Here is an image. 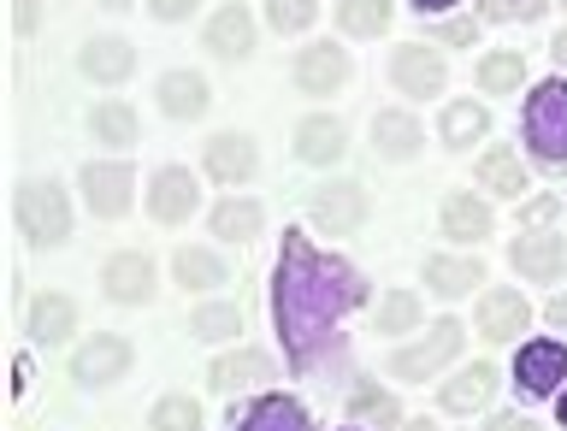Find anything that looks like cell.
I'll list each match as a JSON object with an SVG mask.
<instances>
[{
    "label": "cell",
    "instance_id": "obj_1",
    "mask_svg": "<svg viewBox=\"0 0 567 431\" xmlns=\"http://www.w3.org/2000/svg\"><path fill=\"white\" fill-rule=\"evenodd\" d=\"M367 308V278L343 255H326L308 243V230H284L278 266H272V326L284 337V361L301 379L343 361V337L337 326Z\"/></svg>",
    "mask_w": 567,
    "mask_h": 431
},
{
    "label": "cell",
    "instance_id": "obj_2",
    "mask_svg": "<svg viewBox=\"0 0 567 431\" xmlns=\"http://www.w3.org/2000/svg\"><path fill=\"white\" fill-rule=\"evenodd\" d=\"M12 219L30 248H65L71 243V195L60 177H24L12 189Z\"/></svg>",
    "mask_w": 567,
    "mask_h": 431
},
{
    "label": "cell",
    "instance_id": "obj_3",
    "mask_svg": "<svg viewBox=\"0 0 567 431\" xmlns=\"http://www.w3.org/2000/svg\"><path fill=\"white\" fill-rule=\"evenodd\" d=\"M520 136L544 166H567V71L532 83L526 113H520Z\"/></svg>",
    "mask_w": 567,
    "mask_h": 431
},
{
    "label": "cell",
    "instance_id": "obj_4",
    "mask_svg": "<svg viewBox=\"0 0 567 431\" xmlns=\"http://www.w3.org/2000/svg\"><path fill=\"white\" fill-rule=\"evenodd\" d=\"M461 343H467V326H461L455 314H443V319H432V326L414 337V343L390 349L384 372H390V379H402V384H425V379H437V372L455 361Z\"/></svg>",
    "mask_w": 567,
    "mask_h": 431
},
{
    "label": "cell",
    "instance_id": "obj_5",
    "mask_svg": "<svg viewBox=\"0 0 567 431\" xmlns=\"http://www.w3.org/2000/svg\"><path fill=\"white\" fill-rule=\"evenodd\" d=\"M367 213H372L367 184H354V177H326L319 189H308V219L326 237H354L367 225Z\"/></svg>",
    "mask_w": 567,
    "mask_h": 431
},
{
    "label": "cell",
    "instance_id": "obj_6",
    "mask_svg": "<svg viewBox=\"0 0 567 431\" xmlns=\"http://www.w3.org/2000/svg\"><path fill=\"white\" fill-rule=\"evenodd\" d=\"M131 367H136V349H131V337H118V331H95L71 349V384H83V390L118 384Z\"/></svg>",
    "mask_w": 567,
    "mask_h": 431
},
{
    "label": "cell",
    "instance_id": "obj_7",
    "mask_svg": "<svg viewBox=\"0 0 567 431\" xmlns=\"http://www.w3.org/2000/svg\"><path fill=\"white\" fill-rule=\"evenodd\" d=\"M561 384H567V343L561 337H532V343H520V355H514V390L526 402H549V397H561Z\"/></svg>",
    "mask_w": 567,
    "mask_h": 431
},
{
    "label": "cell",
    "instance_id": "obj_8",
    "mask_svg": "<svg viewBox=\"0 0 567 431\" xmlns=\"http://www.w3.org/2000/svg\"><path fill=\"white\" fill-rule=\"evenodd\" d=\"M390 83L408 101H437L443 83H450V60L432 42H396L390 48Z\"/></svg>",
    "mask_w": 567,
    "mask_h": 431
},
{
    "label": "cell",
    "instance_id": "obj_9",
    "mask_svg": "<svg viewBox=\"0 0 567 431\" xmlns=\"http://www.w3.org/2000/svg\"><path fill=\"white\" fill-rule=\"evenodd\" d=\"M78 189H83V207L95 219H124L131 195H136V166L131 160H89L78 172Z\"/></svg>",
    "mask_w": 567,
    "mask_h": 431
},
{
    "label": "cell",
    "instance_id": "obj_10",
    "mask_svg": "<svg viewBox=\"0 0 567 431\" xmlns=\"http://www.w3.org/2000/svg\"><path fill=\"white\" fill-rule=\"evenodd\" d=\"M142 207H148L154 225H189L202 213V177L189 166H159L142 189Z\"/></svg>",
    "mask_w": 567,
    "mask_h": 431
},
{
    "label": "cell",
    "instance_id": "obj_11",
    "mask_svg": "<svg viewBox=\"0 0 567 431\" xmlns=\"http://www.w3.org/2000/svg\"><path fill=\"white\" fill-rule=\"evenodd\" d=\"M266 384H278V361L266 349H255V343L225 349L219 361L207 367V390H213V397H243V390H266Z\"/></svg>",
    "mask_w": 567,
    "mask_h": 431
},
{
    "label": "cell",
    "instance_id": "obj_12",
    "mask_svg": "<svg viewBox=\"0 0 567 431\" xmlns=\"http://www.w3.org/2000/svg\"><path fill=\"white\" fill-rule=\"evenodd\" d=\"M101 290H106V301H118V308H148L154 290H159V273L142 248H113L101 266Z\"/></svg>",
    "mask_w": 567,
    "mask_h": 431
},
{
    "label": "cell",
    "instance_id": "obj_13",
    "mask_svg": "<svg viewBox=\"0 0 567 431\" xmlns=\"http://www.w3.org/2000/svg\"><path fill=\"white\" fill-rule=\"evenodd\" d=\"M349 53L337 48V42H308L290 60V78H296V89L301 95H313V101H326V95H337V89L349 83Z\"/></svg>",
    "mask_w": 567,
    "mask_h": 431
},
{
    "label": "cell",
    "instance_id": "obj_14",
    "mask_svg": "<svg viewBox=\"0 0 567 431\" xmlns=\"http://www.w3.org/2000/svg\"><path fill=\"white\" fill-rule=\"evenodd\" d=\"M202 172L213 177V184H225V189L248 184V177L260 172V148H255V136H248V131H219V136H207V148H202Z\"/></svg>",
    "mask_w": 567,
    "mask_h": 431
},
{
    "label": "cell",
    "instance_id": "obj_15",
    "mask_svg": "<svg viewBox=\"0 0 567 431\" xmlns=\"http://www.w3.org/2000/svg\"><path fill=\"white\" fill-rule=\"evenodd\" d=\"M473 326H478L485 343H520L526 326H532V301L520 290H478Z\"/></svg>",
    "mask_w": 567,
    "mask_h": 431
},
{
    "label": "cell",
    "instance_id": "obj_16",
    "mask_svg": "<svg viewBox=\"0 0 567 431\" xmlns=\"http://www.w3.org/2000/svg\"><path fill=\"white\" fill-rule=\"evenodd\" d=\"M225 431H313V414L296 397H284V390H260L255 402L230 408Z\"/></svg>",
    "mask_w": 567,
    "mask_h": 431
},
{
    "label": "cell",
    "instance_id": "obj_17",
    "mask_svg": "<svg viewBox=\"0 0 567 431\" xmlns=\"http://www.w3.org/2000/svg\"><path fill=\"white\" fill-rule=\"evenodd\" d=\"M508 260L526 284H544L549 290V284L567 273V237H556V230H520L508 248Z\"/></svg>",
    "mask_w": 567,
    "mask_h": 431
},
{
    "label": "cell",
    "instance_id": "obj_18",
    "mask_svg": "<svg viewBox=\"0 0 567 431\" xmlns=\"http://www.w3.org/2000/svg\"><path fill=\"white\" fill-rule=\"evenodd\" d=\"M255 12L243 7V0H230V7H219L207 18V30H202V42H207V53L213 60H225V65H237V60H248L255 53Z\"/></svg>",
    "mask_w": 567,
    "mask_h": 431
},
{
    "label": "cell",
    "instance_id": "obj_19",
    "mask_svg": "<svg viewBox=\"0 0 567 431\" xmlns=\"http://www.w3.org/2000/svg\"><path fill=\"white\" fill-rule=\"evenodd\" d=\"M24 337H30L35 349L71 343V337H78V301L60 296V290H42V296L24 308Z\"/></svg>",
    "mask_w": 567,
    "mask_h": 431
},
{
    "label": "cell",
    "instance_id": "obj_20",
    "mask_svg": "<svg viewBox=\"0 0 567 431\" xmlns=\"http://www.w3.org/2000/svg\"><path fill=\"white\" fill-rule=\"evenodd\" d=\"M496 379H503L496 361L461 367V372H450V384H437V408H443V414H455V420H467V414H478V408H491Z\"/></svg>",
    "mask_w": 567,
    "mask_h": 431
},
{
    "label": "cell",
    "instance_id": "obj_21",
    "mask_svg": "<svg viewBox=\"0 0 567 431\" xmlns=\"http://www.w3.org/2000/svg\"><path fill=\"white\" fill-rule=\"evenodd\" d=\"M437 225H443V243H485L496 230V207L485 202V195H473V189H450L443 195Z\"/></svg>",
    "mask_w": 567,
    "mask_h": 431
},
{
    "label": "cell",
    "instance_id": "obj_22",
    "mask_svg": "<svg viewBox=\"0 0 567 431\" xmlns=\"http://www.w3.org/2000/svg\"><path fill=\"white\" fill-rule=\"evenodd\" d=\"M425 148V124L408 113V106H379L372 113V154L390 160V166H402V160H414Z\"/></svg>",
    "mask_w": 567,
    "mask_h": 431
},
{
    "label": "cell",
    "instance_id": "obj_23",
    "mask_svg": "<svg viewBox=\"0 0 567 431\" xmlns=\"http://www.w3.org/2000/svg\"><path fill=\"white\" fill-rule=\"evenodd\" d=\"M154 101H159V113H166V119H177V124H195V119H207L213 89H207L202 71L177 65V71H166V78L154 83Z\"/></svg>",
    "mask_w": 567,
    "mask_h": 431
},
{
    "label": "cell",
    "instance_id": "obj_24",
    "mask_svg": "<svg viewBox=\"0 0 567 431\" xmlns=\"http://www.w3.org/2000/svg\"><path fill=\"white\" fill-rule=\"evenodd\" d=\"M349 154V124L337 113H308L296 124V160L301 166H337Z\"/></svg>",
    "mask_w": 567,
    "mask_h": 431
},
{
    "label": "cell",
    "instance_id": "obj_25",
    "mask_svg": "<svg viewBox=\"0 0 567 431\" xmlns=\"http://www.w3.org/2000/svg\"><path fill=\"white\" fill-rule=\"evenodd\" d=\"M78 71L101 89H118L136 71V48L124 42V35H89V42L78 48Z\"/></svg>",
    "mask_w": 567,
    "mask_h": 431
},
{
    "label": "cell",
    "instance_id": "obj_26",
    "mask_svg": "<svg viewBox=\"0 0 567 431\" xmlns=\"http://www.w3.org/2000/svg\"><path fill=\"white\" fill-rule=\"evenodd\" d=\"M425 290H432L437 301H461L473 290H485V260L478 255H425Z\"/></svg>",
    "mask_w": 567,
    "mask_h": 431
},
{
    "label": "cell",
    "instance_id": "obj_27",
    "mask_svg": "<svg viewBox=\"0 0 567 431\" xmlns=\"http://www.w3.org/2000/svg\"><path fill=\"white\" fill-rule=\"evenodd\" d=\"M207 225H213V243H237L248 248L266 230V207L255 202V195H219L207 213Z\"/></svg>",
    "mask_w": 567,
    "mask_h": 431
},
{
    "label": "cell",
    "instance_id": "obj_28",
    "mask_svg": "<svg viewBox=\"0 0 567 431\" xmlns=\"http://www.w3.org/2000/svg\"><path fill=\"white\" fill-rule=\"evenodd\" d=\"M473 177H478V189H485V195H503V202H526V195H532L520 148H485V154H478V166H473Z\"/></svg>",
    "mask_w": 567,
    "mask_h": 431
},
{
    "label": "cell",
    "instance_id": "obj_29",
    "mask_svg": "<svg viewBox=\"0 0 567 431\" xmlns=\"http://www.w3.org/2000/svg\"><path fill=\"white\" fill-rule=\"evenodd\" d=\"M491 136V106L485 101H443V113H437V142L450 154H467L473 142H485Z\"/></svg>",
    "mask_w": 567,
    "mask_h": 431
},
{
    "label": "cell",
    "instance_id": "obj_30",
    "mask_svg": "<svg viewBox=\"0 0 567 431\" xmlns=\"http://www.w3.org/2000/svg\"><path fill=\"white\" fill-rule=\"evenodd\" d=\"M172 278H177V290L213 296V290H225L230 266H225V255H213V248H195V243H184V248L172 255Z\"/></svg>",
    "mask_w": 567,
    "mask_h": 431
},
{
    "label": "cell",
    "instance_id": "obj_31",
    "mask_svg": "<svg viewBox=\"0 0 567 431\" xmlns=\"http://www.w3.org/2000/svg\"><path fill=\"white\" fill-rule=\"evenodd\" d=\"M349 420H354V425H379V431H402V402L390 397L384 384L354 379V384H349Z\"/></svg>",
    "mask_w": 567,
    "mask_h": 431
},
{
    "label": "cell",
    "instance_id": "obj_32",
    "mask_svg": "<svg viewBox=\"0 0 567 431\" xmlns=\"http://www.w3.org/2000/svg\"><path fill=\"white\" fill-rule=\"evenodd\" d=\"M189 337H195V343H213V349H219V343H237V337H243V308H237V301H195V308H189Z\"/></svg>",
    "mask_w": 567,
    "mask_h": 431
},
{
    "label": "cell",
    "instance_id": "obj_33",
    "mask_svg": "<svg viewBox=\"0 0 567 431\" xmlns=\"http://www.w3.org/2000/svg\"><path fill=\"white\" fill-rule=\"evenodd\" d=\"M89 136L101 142V148H136L142 136V119L131 101H95V113H89Z\"/></svg>",
    "mask_w": 567,
    "mask_h": 431
},
{
    "label": "cell",
    "instance_id": "obj_34",
    "mask_svg": "<svg viewBox=\"0 0 567 431\" xmlns=\"http://www.w3.org/2000/svg\"><path fill=\"white\" fill-rule=\"evenodd\" d=\"M390 0H337V30L354 35V42H379L390 30Z\"/></svg>",
    "mask_w": 567,
    "mask_h": 431
},
{
    "label": "cell",
    "instance_id": "obj_35",
    "mask_svg": "<svg viewBox=\"0 0 567 431\" xmlns=\"http://www.w3.org/2000/svg\"><path fill=\"white\" fill-rule=\"evenodd\" d=\"M520 83H526V53L520 48H491L485 60H478V89H485V95H514Z\"/></svg>",
    "mask_w": 567,
    "mask_h": 431
},
{
    "label": "cell",
    "instance_id": "obj_36",
    "mask_svg": "<svg viewBox=\"0 0 567 431\" xmlns=\"http://www.w3.org/2000/svg\"><path fill=\"white\" fill-rule=\"evenodd\" d=\"M425 326V301L414 290H384L379 301V337H408Z\"/></svg>",
    "mask_w": 567,
    "mask_h": 431
},
{
    "label": "cell",
    "instance_id": "obj_37",
    "mask_svg": "<svg viewBox=\"0 0 567 431\" xmlns=\"http://www.w3.org/2000/svg\"><path fill=\"white\" fill-rule=\"evenodd\" d=\"M148 431H202V402L184 397V390H172V397H159V402H154Z\"/></svg>",
    "mask_w": 567,
    "mask_h": 431
},
{
    "label": "cell",
    "instance_id": "obj_38",
    "mask_svg": "<svg viewBox=\"0 0 567 431\" xmlns=\"http://www.w3.org/2000/svg\"><path fill=\"white\" fill-rule=\"evenodd\" d=\"M313 18H319L313 0H266V24H272L278 35H301V30H313Z\"/></svg>",
    "mask_w": 567,
    "mask_h": 431
},
{
    "label": "cell",
    "instance_id": "obj_39",
    "mask_svg": "<svg viewBox=\"0 0 567 431\" xmlns=\"http://www.w3.org/2000/svg\"><path fill=\"white\" fill-rule=\"evenodd\" d=\"M544 12L549 0H478V18H491V24H532Z\"/></svg>",
    "mask_w": 567,
    "mask_h": 431
},
{
    "label": "cell",
    "instance_id": "obj_40",
    "mask_svg": "<svg viewBox=\"0 0 567 431\" xmlns=\"http://www.w3.org/2000/svg\"><path fill=\"white\" fill-rule=\"evenodd\" d=\"M514 207H520V230H549L561 219V195H526Z\"/></svg>",
    "mask_w": 567,
    "mask_h": 431
},
{
    "label": "cell",
    "instance_id": "obj_41",
    "mask_svg": "<svg viewBox=\"0 0 567 431\" xmlns=\"http://www.w3.org/2000/svg\"><path fill=\"white\" fill-rule=\"evenodd\" d=\"M473 35H478V18H443V24H432V42L443 48H473Z\"/></svg>",
    "mask_w": 567,
    "mask_h": 431
},
{
    "label": "cell",
    "instance_id": "obj_42",
    "mask_svg": "<svg viewBox=\"0 0 567 431\" xmlns=\"http://www.w3.org/2000/svg\"><path fill=\"white\" fill-rule=\"evenodd\" d=\"M195 7H202V0H148V18H159V24H184V18H195Z\"/></svg>",
    "mask_w": 567,
    "mask_h": 431
},
{
    "label": "cell",
    "instance_id": "obj_43",
    "mask_svg": "<svg viewBox=\"0 0 567 431\" xmlns=\"http://www.w3.org/2000/svg\"><path fill=\"white\" fill-rule=\"evenodd\" d=\"M12 30H18V35H35V30H42V0H12Z\"/></svg>",
    "mask_w": 567,
    "mask_h": 431
},
{
    "label": "cell",
    "instance_id": "obj_44",
    "mask_svg": "<svg viewBox=\"0 0 567 431\" xmlns=\"http://www.w3.org/2000/svg\"><path fill=\"white\" fill-rule=\"evenodd\" d=\"M485 431H538V425H532L526 414H491V420H485Z\"/></svg>",
    "mask_w": 567,
    "mask_h": 431
},
{
    "label": "cell",
    "instance_id": "obj_45",
    "mask_svg": "<svg viewBox=\"0 0 567 431\" xmlns=\"http://www.w3.org/2000/svg\"><path fill=\"white\" fill-rule=\"evenodd\" d=\"M544 319H549V326H556V331L567 337V290H561V296H549V308H544Z\"/></svg>",
    "mask_w": 567,
    "mask_h": 431
},
{
    "label": "cell",
    "instance_id": "obj_46",
    "mask_svg": "<svg viewBox=\"0 0 567 431\" xmlns=\"http://www.w3.org/2000/svg\"><path fill=\"white\" fill-rule=\"evenodd\" d=\"M12 397H30V355L12 361Z\"/></svg>",
    "mask_w": 567,
    "mask_h": 431
},
{
    "label": "cell",
    "instance_id": "obj_47",
    "mask_svg": "<svg viewBox=\"0 0 567 431\" xmlns=\"http://www.w3.org/2000/svg\"><path fill=\"white\" fill-rule=\"evenodd\" d=\"M450 7H461V0H414V12H420V18H443Z\"/></svg>",
    "mask_w": 567,
    "mask_h": 431
},
{
    "label": "cell",
    "instance_id": "obj_48",
    "mask_svg": "<svg viewBox=\"0 0 567 431\" xmlns=\"http://www.w3.org/2000/svg\"><path fill=\"white\" fill-rule=\"evenodd\" d=\"M549 53H556V65H561V71H567V30H561V35H556V42H549Z\"/></svg>",
    "mask_w": 567,
    "mask_h": 431
},
{
    "label": "cell",
    "instance_id": "obj_49",
    "mask_svg": "<svg viewBox=\"0 0 567 431\" xmlns=\"http://www.w3.org/2000/svg\"><path fill=\"white\" fill-rule=\"evenodd\" d=\"M95 7H106V12H131L136 0H95Z\"/></svg>",
    "mask_w": 567,
    "mask_h": 431
},
{
    "label": "cell",
    "instance_id": "obj_50",
    "mask_svg": "<svg viewBox=\"0 0 567 431\" xmlns=\"http://www.w3.org/2000/svg\"><path fill=\"white\" fill-rule=\"evenodd\" d=\"M402 431H437V420H402Z\"/></svg>",
    "mask_w": 567,
    "mask_h": 431
},
{
    "label": "cell",
    "instance_id": "obj_51",
    "mask_svg": "<svg viewBox=\"0 0 567 431\" xmlns=\"http://www.w3.org/2000/svg\"><path fill=\"white\" fill-rule=\"evenodd\" d=\"M556 420H561V431H567V390H561V397H556Z\"/></svg>",
    "mask_w": 567,
    "mask_h": 431
},
{
    "label": "cell",
    "instance_id": "obj_52",
    "mask_svg": "<svg viewBox=\"0 0 567 431\" xmlns=\"http://www.w3.org/2000/svg\"><path fill=\"white\" fill-rule=\"evenodd\" d=\"M343 431H367V425H354V420H349V425H343Z\"/></svg>",
    "mask_w": 567,
    "mask_h": 431
}]
</instances>
